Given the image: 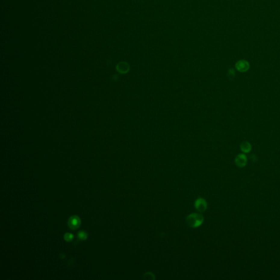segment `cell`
<instances>
[{"label": "cell", "instance_id": "obj_8", "mask_svg": "<svg viewBox=\"0 0 280 280\" xmlns=\"http://www.w3.org/2000/svg\"><path fill=\"white\" fill-rule=\"evenodd\" d=\"M228 77L231 79H232L234 78L235 77V70L233 69H230L228 71Z\"/></svg>", "mask_w": 280, "mask_h": 280}, {"label": "cell", "instance_id": "obj_3", "mask_svg": "<svg viewBox=\"0 0 280 280\" xmlns=\"http://www.w3.org/2000/svg\"><path fill=\"white\" fill-rule=\"evenodd\" d=\"M194 206L198 211L203 212L205 211L206 210L207 208V204L204 199L202 198H199L195 200Z\"/></svg>", "mask_w": 280, "mask_h": 280}, {"label": "cell", "instance_id": "obj_9", "mask_svg": "<svg viewBox=\"0 0 280 280\" xmlns=\"http://www.w3.org/2000/svg\"><path fill=\"white\" fill-rule=\"evenodd\" d=\"M143 278L152 280V279H154V276L152 272H146V274L143 275Z\"/></svg>", "mask_w": 280, "mask_h": 280}, {"label": "cell", "instance_id": "obj_6", "mask_svg": "<svg viewBox=\"0 0 280 280\" xmlns=\"http://www.w3.org/2000/svg\"><path fill=\"white\" fill-rule=\"evenodd\" d=\"M117 69L118 71L122 73H127L129 70V66L127 63L125 62H122L118 64Z\"/></svg>", "mask_w": 280, "mask_h": 280}, {"label": "cell", "instance_id": "obj_7", "mask_svg": "<svg viewBox=\"0 0 280 280\" xmlns=\"http://www.w3.org/2000/svg\"><path fill=\"white\" fill-rule=\"evenodd\" d=\"M240 149L244 153H248L252 150V145L248 141H244L240 145Z\"/></svg>", "mask_w": 280, "mask_h": 280}, {"label": "cell", "instance_id": "obj_2", "mask_svg": "<svg viewBox=\"0 0 280 280\" xmlns=\"http://www.w3.org/2000/svg\"><path fill=\"white\" fill-rule=\"evenodd\" d=\"M250 65L247 60H240L235 64V68L240 72H246L250 69Z\"/></svg>", "mask_w": 280, "mask_h": 280}, {"label": "cell", "instance_id": "obj_1", "mask_svg": "<svg viewBox=\"0 0 280 280\" xmlns=\"http://www.w3.org/2000/svg\"><path fill=\"white\" fill-rule=\"evenodd\" d=\"M204 221L203 215L199 213H193L188 215L185 219V222L188 226L196 228L202 225Z\"/></svg>", "mask_w": 280, "mask_h": 280}, {"label": "cell", "instance_id": "obj_4", "mask_svg": "<svg viewBox=\"0 0 280 280\" xmlns=\"http://www.w3.org/2000/svg\"><path fill=\"white\" fill-rule=\"evenodd\" d=\"M235 163L238 167H244L247 163V157L244 153L239 154L236 157L235 159Z\"/></svg>", "mask_w": 280, "mask_h": 280}, {"label": "cell", "instance_id": "obj_10", "mask_svg": "<svg viewBox=\"0 0 280 280\" xmlns=\"http://www.w3.org/2000/svg\"><path fill=\"white\" fill-rule=\"evenodd\" d=\"M78 238L81 240H86L87 238V234L86 232H78Z\"/></svg>", "mask_w": 280, "mask_h": 280}, {"label": "cell", "instance_id": "obj_11", "mask_svg": "<svg viewBox=\"0 0 280 280\" xmlns=\"http://www.w3.org/2000/svg\"><path fill=\"white\" fill-rule=\"evenodd\" d=\"M64 238H65L66 241H70L73 238V235L71 234H70V233H67L65 235Z\"/></svg>", "mask_w": 280, "mask_h": 280}, {"label": "cell", "instance_id": "obj_5", "mask_svg": "<svg viewBox=\"0 0 280 280\" xmlns=\"http://www.w3.org/2000/svg\"><path fill=\"white\" fill-rule=\"evenodd\" d=\"M68 224L69 227L71 229H77L81 224V221L79 219V218L76 216H72L69 219Z\"/></svg>", "mask_w": 280, "mask_h": 280}]
</instances>
